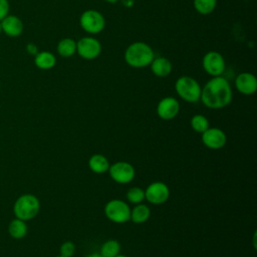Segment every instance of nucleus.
I'll return each mask as SVG.
<instances>
[{"label":"nucleus","instance_id":"obj_15","mask_svg":"<svg viewBox=\"0 0 257 257\" xmlns=\"http://www.w3.org/2000/svg\"><path fill=\"white\" fill-rule=\"evenodd\" d=\"M150 67L153 74H155L158 77H166L170 75L173 69L172 62L164 56L155 57L151 62Z\"/></svg>","mask_w":257,"mask_h":257},{"label":"nucleus","instance_id":"obj_21","mask_svg":"<svg viewBox=\"0 0 257 257\" xmlns=\"http://www.w3.org/2000/svg\"><path fill=\"white\" fill-rule=\"evenodd\" d=\"M120 252V244L118 241L110 239L105 241L101 247L99 254L102 257H115Z\"/></svg>","mask_w":257,"mask_h":257},{"label":"nucleus","instance_id":"obj_3","mask_svg":"<svg viewBox=\"0 0 257 257\" xmlns=\"http://www.w3.org/2000/svg\"><path fill=\"white\" fill-rule=\"evenodd\" d=\"M40 211V201L33 194H23L19 196L14 205L13 213L15 218L29 221L35 218Z\"/></svg>","mask_w":257,"mask_h":257},{"label":"nucleus","instance_id":"obj_20","mask_svg":"<svg viewBox=\"0 0 257 257\" xmlns=\"http://www.w3.org/2000/svg\"><path fill=\"white\" fill-rule=\"evenodd\" d=\"M57 53L64 58L71 57L76 53V41H74L72 38L65 37L58 41L56 46Z\"/></svg>","mask_w":257,"mask_h":257},{"label":"nucleus","instance_id":"obj_17","mask_svg":"<svg viewBox=\"0 0 257 257\" xmlns=\"http://www.w3.org/2000/svg\"><path fill=\"white\" fill-rule=\"evenodd\" d=\"M109 162L107 158L101 154H94L88 160V168L95 174H104L109 169Z\"/></svg>","mask_w":257,"mask_h":257},{"label":"nucleus","instance_id":"obj_8","mask_svg":"<svg viewBox=\"0 0 257 257\" xmlns=\"http://www.w3.org/2000/svg\"><path fill=\"white\" fill-rule=\"evenodd\" d=\"M76 53L85 60H93L101 53V43L92 36H84L76 41Z\"/></svg>","mask_w":257,"mask_h":257},{"label":"nucleus","instance_id":"obj_34","mask_svg":"<svg viewBox=\"0 0 257 257\" xmlns=\"http://www.w3.org/2000/svg\"><path fill=\"white\" fill-rule=\"evenodd\" d=\"M0 86H1V83H0Z\"/></svg>","mask_w":257,"mask_h":257},{"label":"nucleus","instance_id":"obj_29","mask_svg":"<svg viewBox=\"0 0 257 257\" xmlns=\"http://www.w3.org/2000/svg\"><path fill=\"white\" fill-rule=\"evenodd\" d=\"M86 257H102V256L99 253H92V254H90V255H88Z\"/></svg>","mask_w":257,"mask_h":257},{"label":"nucleus","instance_id":"obj_2","mask_svg":"<svg viewBox=\"0 0 257 257\" xmlns=\"http://www.w3.org/2000/svg\"><path fill=\"white\" fill-rule=\"evenodd\" d=\"M123 58L128 66L134 68H144L150 66L155 58V52L149 44L143 41H137L126 47Z\"/></svg>","mask_w":257,"mask_h":257},{"label":"nucleus","instance_id":"obj_1","mask_svg":"<svg viewBox=\"0 0 257 257\" xmlns=\"http://www.w3.org/2000/svg\"><path fill=\"white\" fill-rule=\"evenodd\" d=\"M233 92L229 81L221 76H214L202 87L200 100L211 109H220L232 101Z\"/></svg>","mask_w":257,"mask_h":257},{"label":"nucleus","instance_id":"obj_5","mask_svg":"<svg viewBox=\"0 0 257 257\" xmlns=\"http://www.w3.org/2000/svg\"><path fill=\"white\" fill-rule=\"evenodd\" d=\"M105 217L116 224H123L130 221L131 208L128 204L120 199H112L104 205Z\"/></svg>","mask_w":257,"mask_h":257},{"label":"nucleus","instance_id":"obj_19","mask_svg":"<svg viewBox=\"0 0 257 257\" xmlns=\"http://www.w3.org/2000/svg\"><path fill=\"white\" fill-rule=\"evenodd\" d=\"M151 210L149 206L140 203L137 204L133 209H131V218L130 220L135 224H143L150 219Z\"/></svg>","mask_w":257,"mask_h":257},{"label":"nucleus","instance_id":"obj_14","mask_svg":"<svg viewBox=\"0 0 257 257\" xmlns=\"http://www.w3.org/2000/svg\"><path fill=\"white\" fill-rule=\"evenodd\" d=\"M2 32H4L9 37H18L22 34L24 25L22 20L12 14H8L4 19L1 20Z\"/></svg>","mask_w":257,"mask_h":257},{"label":"nucleus","instance_id":"obj_24","mask_svg":"<svg viewBox=\"0 0 257 257\" xmlns=\"http://www.w3.org/2000/svg\"><path fill=\"white\" fill-rule=\"evenodd\" d=\"M126 200L131 204H140L145 200V190L141 187H132L126 192Z\"/></svg>","mask_w":257,"mask_h":257},{"label":"nucleus","instance_id":"obj_18","mask_svg":"<svg viewBox=\"0 0 257 257\" xmlns=\"http://www.w3.org/2000/svg\"><path fill=\"white\" fill-rule=\"evenodd\" d=\"M28 232V226L26 221L20 220L18 218H14L10 221L8 225V233L10 237L16 240L23 239Z\"/></svg>","mask_w":257,"mask_h":257},{"label":"nucleus","instance_id":"obj_27","mask_svg":"<svg viewBox=\"0 0 257 257\" xmlns=\"http://www.w3.org/2000/svg\"><path fill=\"white\" fill-rule=\"evenodd\" d=\"M26 51L30 54V55H33L35 56L39 51H38V47L34 44V43H28L26 45Z\"/></svg>","mask_w":257,"mask_h":257},{"label":"nucleus","instance_id":"obj_31","mask_svg":"<svg viewBox=\"0 0 257 257\" xmlns=\"http://www.w3.org/2000/svg\"><path fill=\"white\" fill-rule=\"evenodd\" d=\"M115 257H126L125 255H122V254H118V255H116Z\"/></svg>","mask_w":257,"mask_h":257},{"label":"nucleus","instance_id":"obj_16","mask_svg":"<svg viewBox=\"0 0 257 257\" xmlns=\"http://www.w3.org/2000/svg\"><path fill=\"white\" fill-rule=\"evenodd\" d=\"M34 64L42 70H49L56 64V56L50 51H39L34 56Z\"/></svg>","mask_w":257,"mask_h":257},{"label":"nucleus","instance_id":"obj_28","mask_svg":"<svg viewBox=\"0 0 257 257\" xmlns=\"http://www.w3.org/2000/svg\"><path fill=\"white\" fill-rule=\"evenodd\" d=\"M125 8H131L135 4V0H119Z\"/></svg>","mask_w":257,"mask_h":257},{"label":"nucleus","instance_id":"obj_32","mask_svg":"<svg viewBox=\"0 0 257 257\" xmlns=\"http://www.w3.org/2000/svg\"><path fill=\"white\" fill-rule=\"evenodd\" d=\"M2 33V25H1V21H0V34Z\"/></svg>","mask_w":257,"mask_h":257},{"label":"nucleus","instance_id":"obj_23","mask_svg":"<svg viewBox=\"0 0 257 257\" xmlns=\"http://www.w3.org/2000/svg\"><path fill=\"white\" fill-rule=\"evenodd\" d=\"M191 127L198 134L204 133L208 127H210L209 119L203 114H195L190 120Z\"/></svg>","mask_w":257,"mask_h":257},{"label":"nucleus","instance_id":"obj_33","mask_svg":"<svg viewBox=\"0 0 257 257\" xmlns=\"http://www.w3.org/2000/svg\"><path fill=\"white\" fill-rule=\"evenodd\" d=\"M55 257H63V256H61V255H58V256H55Z\"/></svg>","mask_w":257,"mask_h":257},{"label":"nucleus","instance_id":"obj_26","mask_svg":"<svg viewBox=\"0 0 257 257\" xmlns=\"http://www.w3.org/2000/svg\"><path fill=\"white\" fill-rule=\"evenodd\" d=\"M9 10L10 4L8 0H0V21L9 14Z\"/></svg>","mask_w":257,"mask_h":257},{"label":"nucleus","instance_id":"obj_13","mask_svg":"<svg viewBox=\"0 0 257 257\" xmlns=\"http://www.w3.org/2000/svg\"><path fill=\"white\" fill-rule=\"evenodd\" d=\"M234 83L236 89L244 95L254 94L257 90V78L251 72L239 73L236 76Z\"/></svg>","mask_w":257,"mask_h":257},{"label":"nucleus","instance_id":"obj_25","mask_svg":"<svg viewBox=\"0 0 257 257\" xmlns=\"http://www.w3.org/2000/svg\"><path fill=\"white\" fill-rule=\"evenodd\" d=\"M59 255L63 257H72L75 253V245L72 241H65L60 245Z\"/></svg>","mask_w":257,"mask_h":257},{"label":"nucleus","instance_id":"obj_11","mask_svg":"<svg viewBox=\"0 0 257 257\" xmlns=\"http://www.w3.org/2000/svg\"><path fill=\"white\" fill-rule=\"evenodd\" d=\"M202 143L210 150H220L227 143L226 134L219 127H208L201 134Z\"/></svg>","mask_w":257,"mask_h":257},{"label":"nucleus","instance_id":"obj_9","mask_svg":"<svg viewBox=\"0 0 257 257\" xmlns=\"http://www.w3.org/2000/svg\"><path fill=\"white\" fill-rule=\"evenodd\" d=\"M202 66L205 72L212 77L221 76L225 71L226 62L220 52L209 51L203 56Z\"/></svg>","mask_w":257,"mask_h":257},{"label":"nucleus","instance_id":"obj_4","mask_svg":"<svg viewBox=\"0 0 257 257\" xmlns=\"http://www.w3.org/2000/svg\"><path fill=\"white\" fill-rule=\"evenodd\" d=\"M175 90L183 100L195 103L200 100L202 87L194 77L183 75L176 80Z\"/></svg>","mask_w":257,"mask_h":257},{"label":"nucleus","instance_id":"obj_12","mask_svg":"<svg viewBox=\"0 0 257 257\" xmlns=\"http://www.w3.org/2000/svg\"><path fill=\"white\" fill-rule=\"evenodd\" d=\"M180 111V103L177 98L173 96H166L162 98L157 105V114L164 120H171L175 118Z\"/></svg>","mask_w":257,"mask_h":257},{"label":"nucleus","instance_id":"obj_7","mask_svg":"<svg viewBox=\"0 0 257 257\" xmlns=\"http://www.w3.org/2000/svg\"><path fill=\"white\" fill-rule=\"evenodd\" d=\"M107 172L109 174V177L112 179V181L120 185H125L131 183L136 176V171L134 166L124 161H118L113 163L112 165L109 166V169Z\"/></svg>","mask_w":257,"mask_h":257},{"label":"nucleus","instance_id":"obj_10","mask_svg":"<svg viewBox=\"0 0 257 257\" xmlns=\"http://www.w3.org/2000/svg\"><path fill=\"white\" fill-rule=\"evenodd\" d=\"M170 189L160 181L151 183L145 190V200L153 205H162L169 200Z\"/></svg>","mask_w":257,"mask_h":257},{"label":"nucleus","instance_id":"obj_30","mask_svg":"<svg viewBox=\"0 0 257 257\" xmlns=\"http://www.w3.org/2000/svg\"><path fill=\"white\" fill-rule=\"evenodd\" d=\"M104 1L107 3H110V4H114V3H117L119 0H104Z\"/></svg>","mask_w":257,"mask_h":257},{"label":"nucleus","instance_id":"obj_6","mask_svg":"<svg viewBox=\"0 0 257 257\" xmlns=\"http://www.w3.org/2000/svg\"><path fill=\"white\" fill-rule=\"evenodd\" d=\"M79 25L89 34H98L105 27V19L99 11L88 9L80 15Z\"/></svg>","mask_w":257,"mask_h":257},{"label":"nucleus","instance_id":"obj_22","mask_svg":"<svg viewBox=\"0 0 257 257\" xmlns=\"http://www.w3.org/2000/svg\"><path fill=\"white\" fill-rule=\"evenodd\" d=\"M193 4L198 13L208 15L215 10L217 0H193Z\"/></svg>","mask_w":257,"mask_h":257}]
</instances>
